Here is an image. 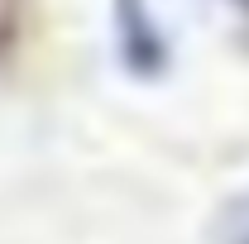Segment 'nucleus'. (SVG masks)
<instances>
[{"instance_id": "3", "label": "nucleus", "mask_w": 249, "mask_h": 244, "mask_svg": "<svg viewBox=\"0 0 249 244\" xmlns=\"http://www.w3.org/2000/svg\"><path fill=\"white\" fill-rule=\"evenodd\" d=\"M230 5H235V10H240V15L249 19V0H230Z\"/></svg>"}, {"instance_id": "2", "label": "nucleus", "mask_w": 249, "mask_h": 244, "mask_svg": "<svg viewBox=\"0 0 249 244\" xmlns=\"http://www.w3.org/2000/svg\"><path fill=\"white\" fill-rule=\"evenodd\" d=\"M225 244H249V192L225 211V230H220Z\"/></svg>"}, {"instance_id": "1", "label": "nucleus", "mask_w": 249, "mask_h": 244, "mask_svg": "<svg viewBox=\"0 0 249 244\" xmlns=\"http://www.w3.org/2000/svg\"><path fill=\"white\" fill-rule=\"evenodd\" d=\"M110 24H115L120 62L134 77H158L168 67V38L149 0H110Z\"/></svg>"}]
</instances>
